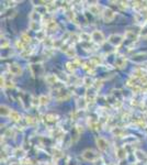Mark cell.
<instances>
[{
	"label": "cell",
	"instance_id": "cell-1",
	"mask_svg": "<svg viewBox=\"0 0 147 165\" xmlns=\"http://www.w3.org/2000/svg\"><path fill=\"white\" fill-rule=\"evenodd\" d=\"M82 158L87 162H96L99 160V154L92 149H87L82 152Z\"/></svg>",
	"mask_w": 147,
	"mask_h": 165
},
{
	"label": "cell",
	"instance_id": "cell-2",
	"mask_svg": "<svg viewBox=\"0 0 147 165\" xmlns=\"http://www.w3.org/2000/svg\"><path fill=\"white\" fill-rule=\"evenodd\" d=\"M91 39H92L93 42H96L97 44H102L103 42H104V40H106L103 33L99 30L93 31L92 33H91Z\"/></svg>",
	"mask_w": 147,
	"mask_h": 165
},
{
	"label": "cell",
	"instance_id": "cell-3",
	"mask_svg": "<svg viewBox=\"0 0 147 165\" xmlns=\"http://www.w3.org/2000/svg\"><path fill=\"white\" fill-rule=\"evenodd\" d=\"M102 18L106 22H111L115 18V12L113 10H111V9H109V8H106L102 12Z\"/></svg>",
	"mask_w": 147,
	"mask_h": 165
},
{
	"label": "cell",
	"instance_id": "cell-4",
	"mask_svg": "<svg viewBox=\"0 0 147 165\" xmlns=\"http://www.w3.org/2000/svg\"><path fill=\"white\" fill-rule=\"evenodd\" d=\"M108 41H109L111 44H113L114 46H119V45L123 42V37L120 35V34H112V35L109 37Z\"/></svg>",
	"mask_w": 147,
	"mask_h": 165
},
{
	"label": "cell",
	"instance_id": "cell-5",
	"mask_svg": "<svg viewBox=\"0 0 147 165\" xmlns=\"http://www.w3.org/2000/svg\"><path fill=\"white\" fill-rule=\"evenodd\" d=\"M9 73L14 75V76H20V75L22 74V68H21L20 65L13 63V64H11L10 66H9Z\"/></svg>",
	"mask_w": 147,
	"mask_h": 165
},
{
	"label": "cell",
	"instance_id": "cell-6",
	"mask_svg": "<svg viewBox=\"0 0 147 165\" xmlns=\"http://www.w3.org/2000/svg\"><path fill=\"white\" fill-rule=\"evenodd\" d=\"M96 142H97V145H98V148H99L100 151H106V149H108V146H109L108 141L103 138H97Z\"/></svg>",
	"mask_w": 147,
	"mask_h": 165
},
{
	"label": "cell",
	"instance_id": "cell-7",
	"mask_svg": "<svg viewBox=\"0 0 147 165\" xmlns=\"http://www.w3.org/2000/svg\"><path fill=\"white\" fill-rule=\"evenodd\" d=\"M9 117H10V118L12 119L13 121H20V120H21L20 113H19V112H17V111H14V110H11Z\"/></svg>",
	"mask_w": 147,
	"mask_h": 165
},
{
	"label": "cell",
	"instance_id": "cell-8",
	"mask_svg": "<svg viewBox=\"0 0 147 165\" xmlns=\"http://www.w3.org/2000/svg\"><path fill=\"white\" fill-rule=\"evenodd\" d=\"M125 63H126V61H125V58L124 57H117L115 60L116 67H124V66H125Z\"/></svg>",
	"mask_w": 147,
	"mask_h": 165
},
{
	"label": "cell",
	"instance_id": "cell-9",
	"mask_svg": "<svg viewBox=\"0 0 147 165\" xmlns=\"http://www.w3.org/2000/svg\"><path fill=\"white\" fill-rule=\"evenodd\" d=\"M45 79H46V81H47V83H48V84H49V85H54L55 83L57 81V77H56L55 75H53V74L47 75Z\"/></svg>",
	"mask_w": 147,
	"mask_h": 165
},
{
	"label": "cell",
	"instance_id": "cell-10",
	"mask_svg": "<svg viewBox=\"0 0 147 165\" xmlns=\"http://www.w3.org/2000/svg\"><path fill=\"white\" fill-rule=\"evenodd\" d=\"M21 41H22L24 44L30 43V42H31V37H30L29 34H27V33H23L22 35H21Z\"/></svg>",
	"mask_w": 147,
	"mask_h": 165
},
{
	"label": "cell",
	"instance_id": "cell-11",
	"mask_svg": "<svg viewBox=\"0 0 147 165\" xmlns=\"http://www.w3.org/2000/svg\"><path fill=\"white\" fill-rule=\"evenodd\" d=\"M89 11L92 14H95V16H97V14L100 13L99 7H98V6H96V4H92V6H90V7H89Z\"/></svg>",
	"mask_w": 147,
	"mask_h": 165
},
{
	"label": "cell",
	"instance_id": "cell-12",
	"mask_svg": "<svg viewBox=\"0 0 147 165\" xmlns=\"http://www.w3.org/2000/svg\"><path fill=\"white\" fill-rule=\"evenodd\" d=\"M80 39L83 40V41H86V42H89V41L92 40V39H91V34L86 33V32H82V33L80 34Z\"/></svg>",
	"mask_w": 147,
	"mask_h": 165
},
{
	"label": "cell",
	"instance_id": "cell-13",
	"mask_svg": "<svg viewBox=\"0 0 147 165\" xmlns=\"http://www.w3.org/2000/svg\"><path fill=\"white\" fill-rule=\"evenodd\" d=\"M65 54L69 57H72V56H75L76 55V51L75 49H72V47H68V49H66L65 50Z\"/></svg>",
	"mask_w": 147,
	"mask_h": 165
},
{
	"label": "cell",
	"instance_id": "cell-14",
	"mask_svg": "<svg viewBox=\"0 0 147 165\" xmlns=\"http://www.w3.org/2000/svg\"><path fill=\"white\" fill-rule=\"evenodd\" d=\"M10 112H11V110L7 107V106H4V105L1 106V115L2 116H7V115L9 116L10 115Z\"/></svg>",
	"mask_w": 147,
	"mask_h": 165
},
{
	"label": "cell",
	"instance_id": "cell-15",
	"mask_svg": "<svg viewBox=\"0 0 147 165\" xmlns=\"http://www.w3.org/2000/svg\"><path fill=\"white\" fill-rule=\"evenodd\" d=\"M126 156V152H125V149H119L117 150V158H120V160H122V158H124Z\"/></svg>",
	"mask_w": 147,
	"mask_h": 165
},
{
	"label": "cell",
	"instance_id": "cell-16",
	"mask_svg": "<svg viewBox=\"0 0 147 165\" xmlns=\"http://www.w3.org/2000/svg\"><path fill=\"white\" fill-rule=\"evenodd\" d=\"M16 46H17L18 50H21V51L25 50V44H24L21 40H18L17 42H16Z\"/></svg>",
	"mask_w": 147,
	"mask_h": 165
},
{
	"label": "cell",
	"instance_id": "cell-17",
	"mask_svg": "<svg viewBox=\"0 0 147 165\" xmlns=\"http://www.w3.org/2000/svg\"><path fill=\"white\" fill-rule=\"evenodd\" d=\"M38 100H40V104H42V105H46V104H48V101H49V98L46 97L45 95H42L41 97L38 98Z\"/></svg>",
	"mask_w": 147,
	"mask_h": 165
},
{
	"label": "cell",
	"instance_id": "cell-18",
	"mask_svg": "<svg viewBox=\"0 0 147 165\" xmlns=\"http://www.w3.org/2000/svg\"><path fill=\"white\" fill-rule=\"evenodd\" d=\"M77 66H78V65L76 64V63H72V62H70V63H67V67H68L70 71H75L76 68H77Z\"/></svg>",
	"mask_w": 147,
	"mask_h": 165
},
{
	"label": "cell",
	"instance_id": "cell-19",
	"mask_svg": "<svg viewBox=\"0 0 147 165\" xmlns=\"http://www.w3.org/2000/svg\"><path fill=\"white\" fill-rule=\"evenodd\" d=\"M142 35H143L144 37H147V27H145L142 30Z\"/></svg>",
	"mask_w": 147,
	"mask_h": 165
}]
</instances>
